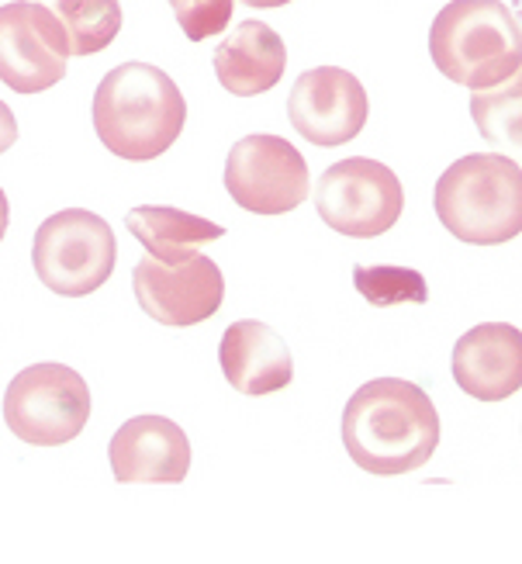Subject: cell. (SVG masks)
I'll use <instances>...</instances> for the list:
<instances>
[{
	"instance_id": "obj_2",
	"label": "cell",
	"mask_w": 522,
	"mask_h": 564,
	"mask_svg": "<svg viewBox=\"0 0 522 564\" xmlns=\"http://www.w3.org/2000/svg\"><path fill=\"white\" fill-rule=\"evenodd\" d=\"M94 132L105 150L129 163L163 156L181 139L187 101L181 87L153 63H121L97 84Z\"/></svg>"
},
{
	"instance_id": "obj_13",
	"label": "cell",
	"mask_w": 522,
	"mask_h": 564,
	"mask_svg": "<svg viewBox=\"0 0 522 564\" xmlns=\"http://www.w3.org/2000/svg\"><path fill=\"white\" fill-rule=\"evenodd\" d=\"M454 381L478 402H502L522 388V333L509 323H485L454 347Z\"/></svg>"
},
{
	"instance_id": "obj_21",
	"label": "cell",
	"mask_w": 522,
	"mask_h": 564,
	"mask_svg": "<svg viewBox=\"0 0 522 564\" xmlns=\"http://www.w3.org/2000/svg\"><path fill=\"white\" fill-rule=\"evenodd\" d=\"M14 142H18V118L4 101H0V153H8Z\"/></svg>"
},
{
	"instance_id": "obj_1",
	"label": "cell",
	"mask_w": 522,
	"mask_h": 564,
	"mask_svg": "<svg viewBox=\"0 0 522 564\" xmlns=\"http://www.w3.org/2000/svg\"><path fill=\"white\" fill-rule=\"evenodd\" d=\"M439 412L426 388L402 378L367 381L342 409V447L367 475L426 468L439 447Z\"/></svg>"
},
{
	"instance_id": "obj_19",
	"label": "cell",
	"mask_w": 522,
	"mask_h": 564,
	"mask_svg": "<svg viewBox=\"0 0 522 564\" xmlns=\"http://www.w3.org/2000/svg\"><path fill=\"white\" fill-rule=\"evenodd\" d=\"M519 94H522L519 80L509 77L502 90L470 97V115H475L478 129L488 142L519 145Z\"/></svg>"
},
{
	"instance_id": "obj_14",
	"label": "cell",
	"mask_w": 522,
	"mask_h": 564,
	"mask_svg": "<svg viewBox=\"0 0 522 564\" xmlns=\"http://www.w3.org/2000/svg\"><path fill=\"white\" fill-rule=\"evenodd\" d=\"M218 360L229 384L242 395H273L294 381V360L284 336L257 318H239L221 333Z\"/></svg>"
},
{
	"instance_id": "obj_8",
	"label": "cell",
	"mask_w": 522,
	"mask_h": 564,
	"mask_svg": "<svg viewBox=\"0 0 522 564\" xmlns=\"http://www.w3.org/2000/svg\"><path fill=\"white\" fill-rule=\"evenodd\" d=\"M308 163L281 135H246L226 160V191L253 215H287L308 198Z\"/></svg>"
},
{
	"instance_id": "obj_6",
	"label": "cell",
	"mask_w": 522,
	"mask_h": 564,
	"mask_svg": "<svg viewBox=\"0 0 522 564\" xmlns=\"http://www.w3.org/2000/svg\"><path fill=\"white\" fill-rule=\"evenodd\" d=\"M90 420V388L66 364H32L4 391V423L32 447H63Z\"/></svg>"
},
{
	"instance_id": "obj_22",
	"label": "cell",
	"mask_w": 522,
	"mask_h": 564,
	"mask_svg": "<svg viewBox=\"0 0 522 564\" xmlns=\"http://www.w3.org/2000/svg\"><path fill=\"white\" fill-rule=\"evenodd\" d=\"M8 223H11V208H8V194L0 191V239L8 232Z\"/></svg>"
},
{
	"instance_id": "obj_5",
	"label": "cell",
	"mask_w": 522,
	"mask_h": 564,
	"mask_svg": "<svg viewBox=\"0 0 522 564\" xmlns=\"http://www.w3.org/2000/svg\"><path fill=\"white\" fill-rule=\"evenodd\" d=\"M115 263L118 242L111 226L84 208L48 215L32 242L35 278L63 299H84L105 288L115 274Z\"/></svg>"
},
{
	"instance_id": "obj_12",
	"label": "cell",
	"mask_w": 522,
	"mask_h": 564,
	"mask_svg": "<svg viewBox=\"0 0 522 564\" xmlns=\"http://www.w3.org/2000/svg\"><path fill=\"white\" fill-rule=\"evenodd\" d=\"M108 457L121 485H181L191 471V440L166 415H135L111 436Z\"/></svg>"
},
{
	"instance_id": "obj_20",
	"label": "cell",
	"mask_w": 522,
	"mask_h": 564,
	"mask_svg": "<svg viewBox=\"0 0 522 564\" xmlns=\"http://www.w3.org/2000/svg\"><path fill=\"white\" fill-rule=\"evenodd\" d=\"M170 8L191 42H205L221 35V29L232 21L236 0H170Z\"/></svg>"
},
{
	"instance_id": "obj_11",
	"label": "cell",
	"mask_w": 522,
	"mask_h": 564,
	"mask_svg": "<svg viewBox=\"0 0 522 564\" xmlns=\"http://www.w3.org/2000/svg\"><path fill=\"white\" fill-rule=\"evenodd\" d=\"M367 90L350 69L315 66L294 80L287 118L297 135L312 145H346L367 126Z\"/></svg>"
},
{
	"instance_id": "obj_15",
	"label": "cell",
	"mask_w": 522,
	"mask_h": 564,
	"mask_svg": "<svg viewBox=\"0 0 522 564\" xmlns=\"http://www.w3.org/2000/svg\"><path fill=\"white\" fill-rule=\"evenodd\" d=\"M215 77L236 97H257L278 87L287 69L284 39L263 21H242L215 48Z\"/></svg>"
},
{
	"instance_id": "obj_17",
	"label": "cell",
	"mask_w": 522,
	"mask_h": 564,
	"mask_svg": "<svg viewBox=\"0 0 522 564\" xmlns=\"http://www.w3.org/2000/svg\"><path fill=\"white\" fill-rule=\"evenodd\" d=\"M56 18L66 32L69 56H97L121 32L118 0H56Z\"/></svg>"
},
{
	"instance_id": "obj_16",
	"label": "cell",
	"mask_w": 522,
	"mask_h": 564,
	"mask_svg": "<svg viewBox=\"0 0 522 564\" xmlns=\"http://www.w3.org/2000/svg\"><path fill=\"white\" fill-rule=\"evenodd\" d=\"M129 232L142 242L149 257L163 263H184L202 247L226 236L218 223H208L202 215H191L181 208H160V205H142L126 215Z\"/></svg>"
},
{
	"instance_id": "obj_4",
	"label": "cell",
	"mask_w": 522,
	"mask_h": 564,
	"mask_svg": "<svg viewBox=\"0 0 522 564\" xmlns=\"http://www.w3.org/2000/svg\"><path fill=\"white\" fill-rule=\"evenodd\" d=\"M433 205L460 242L499 247L522 232V170L499 153H470L443 170Z\"/></svg>"
},
{
	"instance_id": "obj_7",
	"label": "cell",
	"mask_w": 522,
	"mask_h": 564,
	"mask_svg": "<svg viewBox=\"0 0 522 564\" xmlns=\"http://www.w3.org/2000/svg\"><path fill=\"white\" fill-rule=\"evenodd\" d=\"M315 208L333 232L350 239H374L402 218L405 191L391 166L367 156H350L333 163L318 177Z\"/></svg>"
},
{
	"instance_id": "obj_10",
	"label": "cell",
	"mask_w": 522,
	"mask_h": 564,
	"mask_svg": "<svg viewBox=\"0 0 522 564\" xmlns=\"http://www.w3.org/2000/svg\"><path fill=\"white\" fill-rule=\"evenodd\" d=\"M132 291L149 318L160 326L187 329L208 318L226 302V278L218 263L205 253H194L184 263H163L145 257L132 271Z\"/></svg>"
},
{
	"instance_id": "obj_23",
	"label": "cell",
	"mask_w": 522,
	"mask_h": 564,
	"mask_svg": "<svg viewBox=\"0 0 522 564\" xmlns=\"http://www.w3.org/2000/svg\"><path fill=\"white\" fill-rule=\"evenodd\" d=\"M239 4H246V8H260V11H267V8H284V4H291V0H239Z\"/></svg>"
},
{
	"instance_id": "obj_3",
	"label": "cell",
	"mask_w": 522,
	"mask_h": 564,
	"mask_svg": "<svg viewBox=\"0 0 522 564\" xmlns=\"http://www.w3.org/2000/svg\"><path fill=\"white\" fill-rule=\"evenodd\" d=\"M429 56L443 77L460 87H499L522 63L515 14L502 0H450L433 18Z\"/></svg>"
},
{
	"instance_id": "obj_9",
	"label": "cell",
	"mask_w": 522,
	"mask_h": 564,
	"mask_svg": "<svg viewBox=\"0 0 522 564\" xmlns=\"http://www.w3.org/2000/svg\"><path fill=\"white\" fill-rule=\"evenodd\" d=\"M69 42L53 8L35 0L0 4V84L42 94L66 77Z\"/></svg>"
},
{
	"instance_id": "obj_18",
	"label": "cell",
	"mask_w": 522,
	"mask_h": 564,
	"mask_svg": "<svg viewBox=\"0 0 522 564\" xmlns=\"http://www.w3.org/2000/svg\"><path fill=\"white\" fill-rule=\"evenodd\" d=\"M354 288L374 308L391 305H426L429 288L426 278L412 267H354Z\"/></svg>"
}]
</instances>
